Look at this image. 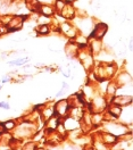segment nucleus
<instances>
[{"label":"nucleus","mask_w":133,"mask_h":150,"mask_svg":"<svg viewBox=\"0 0 133 150\" xmlns=\"http://www.w3.org/2000/svg\"><path fill=\"white\" fill-rule=\"evenodd\" d=\"M37 148H38L37 142H34V141H30V142H26V143L22 147V150H35Z\"/></svg>","instance_id":"20"},{"label":"nucleus","mask_w":133,"mask_h":150,"mask_svg":"<svg viewBox=\"0 0 133 150\" xmlns=\"http://www.w3.org/2000/svg\"><path fill=\"white\" fill-rule=\"evenodd\" d=\"M108 33V24L105 22H96L92 31L88 35V39H97V40H103L106 34Z\"/></svg>","instance_id":"3"},{"label":"nucleus","mask_w":133,"mask_h":150,"mask_svg":"<svg viewBox=\"0 0 133 150\" xmlns=\"http://www.w3.org/2000/svg\"><path fill=\"white\" fill-rule=\"evenodd\" d=\"M67 2H65L64 0H55V2H54V8H55V11H56V14H59L62 9L65 7V5H66Z\"/></svg>","instance_id":"18"},{"label":"nucleus","mask_w":133,"mask_h":150,"mask_svg":"<svg viewBox=\"0 0 133 150\" xmlns=\"http://www.w3.org/2000/svg\"><path fill=\"white\" fill-rule=\"evenodd\" d=\"M38 14L47 16V17H52L56 14V11H55V8L52 5H40Z\"/></svg>","instance_id":"12"},{"label":"nucleus","mask_w":133,"mask_h":150,"mask_svg":"<svg viewBox=\"0 0 133 150\" xmlns=\"http://www.w3.org/2000/svg\"><path fill=\"white\" fill-rule=\"evenodd\" d=\"M71 73H72V69H71V67H67L65 69H63V75L65 76V77H69L71 76Z\"/></svg>","instance_id":"22"},{"label":"nucleus","mask_w":133,"mask_h":150,"mask_svg":"<svg viewBox=\"0 0 133 150\" xmlns=\"http://www.w3.org/2000/svg\"><path fill=\"white\" fill-rule=\"evenodd\" d=\"M58 28H59V34L68 40H73L79 34L76 26L71 21H63L62 23H59Z\"/></svg>","instance_id":"2"},{"label":"nucleus","mask_w":133,"mask_h":150,"mask_svg":"<svg viewBox=\"0 0 133 150\" xmlns=\"http://www.w3.org/2000/svg\"><path fill=\"white\" fill-rule=\"evenodd\" d=\"M103 40L97 39H88V49L91 52V55L95 57L103 50Z\"/></svg>","instance_id":"8"},{"label":"nucleus","mask_w":133,"mask_h":150,"mask_svg":"<svg viewBox=\"0 0 133 150\" xmlns=\"http://www.w3.org/2000/svg\"><path fill=\"white\" fill-rule=\"evenodd\" d=\"M64 51L66 54V56L68 58H75L77 56V52H79V46L76 45L73 40H68L66 45L64 46Z\"/></svg>","instance_id":"9"},{"label":"nucleus","mask_w":133,"mask_h":150,"mask_svg":"<svg viewBox=\"0 0 133 150\" xmlns=\"http://www.w3.org/2000/svg\"><path fill=\"white\" fill-rule=\"evenodd\" d=\"M35 150H47V149H45V148H39V147H38Z\"/></svg>","instance_id":"25"},{"label":"nucleus","mask_w":133,"mask_h":150,"mask_svg":"<svg viewBox=\"0 0 133 150\" xmlns=\"http://www.w3.org/2000/svg\"><path fill=\"white\" fill-rule=\"evenodd\" d=\"M16 125H17L16 122L13 121V120H8V121L2 123V126H4V130L5 131H13L16 127Z\"/></svg>","instance_id":"17"},{"label":"nucleus","mask_w":133,"mask_h":150,"mask_svg":"<svg viewBox=\"0 0 133 150\" xmlns=\"http://www.w3.org/2000/svg\"><path fill=\"white\" fill-rule=\"evenodd\" d=\"M60 17L65 19V21H72L76 15V8L73 4H66L65 7L62 9V11L58 14Z\"/></svg>","instance_id":"7"},{"label":"nucleus","mask_w":133,"mask_h":150,"mask_svg":"<svg viewBox=\"0 0 133 150\" xmlns=\"http://www.w3.org/2000/svg\"><path fill=\"white\" fill-rule=\"evenodd\" d=\"M34 32L37 35H48L51 33V28L49 24H37L34 26Z\"/></svg>","instance_id":"13"},{"label":"nucleus","mask_w":133,"mask_h":150,"mask_svg":"<svg viewBox=\"0 0 133 150\" xmlns=\"http://www.w3.org/2000/svg\"><path fill=\"white\" fill-rule=\"evenodd\" d=\"M99 139L107 146L108 144H115L116 142H118V138L114 134L109 133V132H101L99 134Z\"/></svg>","instance_id":"11"},{"label":"nucleus","mask_w":133,"mask_h":150,"mask_svg":"<svg viewBox=\"0 0 133 150\" xmlns=\"http://www.w3.org/2000/svg\"><path fill=\"white\" fill-rule=\"evenodd\" d=\"M5 132V130H4V126H2V123H0V134L1 133H4Z\"/></svg>","instance_id":"24"},{"label":"nucleus","mask_w":133,"mask_h":150,"mask_svg":"<svg viewBox=\"0 0 133 150\" xmlns=\"http://www.w3.org/2000/svg\"><path fill=\"white\" fill-rule=\"evenodd\" d=\"M28 16H29V14H26V15H11L9 22L5 25L8 34L21 31L25 24V21L28 19Z\"/></svg>","instance_id":"1"},{"label":"nucleus","mask_w":133,"mask_h":150,"mask_svg":"<svg viewBox=\"0 0 133 150\" xmlns=\"http://www.w3.org/2000/svg\"><path fill=\"white\" fill-rule=\"evenodd\" d=\"M51 19H52V17H47V16H43V15L38 14V17H37V24H49V25H50Z\"/></svg>","instance_id":"19"},{"label":"nucleus","mask_w":133,"mask_h":150,"mask_svg":"<svg viewBox=\"0 0 133 150\" xmlns=\"http://www.w3.org/2000/svg\"><path fill=\"white\" fill-rule=\"evenodd\" d=\"M60 117L57 116L56 114L54 115V116H51L49 120H47L45 124H46V132L49 133V132H55L56 131V129H57L58 124L60 123Z\"/></svg>","instance_id":"10"},{"label":"nucleus","mask_w":133,"mask_h":150,"mask_svg":"<svg viewBox=\"0 0 133 150\" xmlns=\"http://www.w3.org/2000/svg\"><path fill=\"white\" fill-rule=\"evenodd\" d=\"M117 91H118V86L115 83L114 81H110V82H107V86H106V94L108 97H114L117 94Z\"/></svg>","instance_id":"14"},{"label":"nucleus","mask_w":133,"mask_h":150,"mask_svg":"<svg viewBox=\"0 0 133 150\" xmlns=\"http://www.w3.org/2000/svg\"><path fill=\"white\" fill-rule=\"evenodd\" d=\"M63 49H64L63 43H62L60 41H58V40L51 42V43L49 45V50H51V51H54V52H60V51H63Z\"/></svg>","instance_id":"15"},{"label":"nucleus","mask_w":133,"mask_h":150,"mask_svg":"<svg viewBox=\"0 0 133 150\" xmlns=\"http://www.w3.org/2000/svg\"><path fill=\"white\" fill-rule=\"evenodd\" d=\"M40 5H54L55 0H38Z\"/></svg>","instance_id":"21"},{"label":"nucleus","mask_w":133,"mask_h":150,"mask_svg":"<svg viewBox=\"0 0 133 150\" xmlns=\"http://www.w3.org/2000/svg\"><path fill=\"white\" fill-rule=\"evenodd\" d=\"M0 90H1V85H0Z\"/></svg>","instance_id":"26"},{"label":"nucleus","mask_w":133,"mask_h":150,"mask_svg":"<svg viewBox=\"0 0 133 150\" xmlns=\"http://www.w3.org/2000/svg\"><path fill=\"white\" fill-rule=\"evenodd\" d=\"M114 82L117 84L118 88L126 86V85L132 83V76L126 71H122L120 73H116V75L114 76Z\"/></svg>","instance_id":"5"},{"label":"nucleus","mask_w":133,"mask_h":150,"mask_svg":"<svg viewBox=\"0 0 133 150\" xmlns=\"http://www.w3.org/2000/svg\"><path fill=\"white\" fill-rule=\"evenodd\" d=\"M69 105L67 103L66 99H62V100H58L54 103V110H55V114L59 116L60 118H64L66 117L69 112Z\"/></svg>","instance_id":"4"},{"label":"nucleus","mask_w":133,"mask_h":150,"mask_svg":"<svg viewBox=\"0 0 133 150\" xmlns=\"http://www.w3.org/2000/svg\"><path fill=\"white\" fill-rule=\"evenodd\" d=\"M132 97L130 94H116V96L110 98L109 103H115L120 107H129L132 105Z\"/></svg>","instance_id":"6"},{"label":"nucleus","mask_w":133,"mask_h":150,"mask_svg":"<svg viewBox=\"0 0 133 150\" xmlns=\"http://www.w3.org/2000/svg\"><path fill=\"white\" fill-rule=\"evenodd\" d=\"M28 60H29V57L17 58V59H14V60H9V62H8V65H10V66H22V65H24Z\"/></svg>","instance_id":"16"},{"label":"nucleus","mask_w":133,"mask_h":150,"mask_svg":"<svg viewBox=\"0 0 133 150\" xmlns=\"http://www.w3.org/2000/svg\"><path fill=\"white\" fill-rule=\"evenodd\" d=\"M0 107H1V108H5V109H9L10 108V106L8 103H1V101H0Z\"/></svg>","instance_id":"23"}]
</instances>
